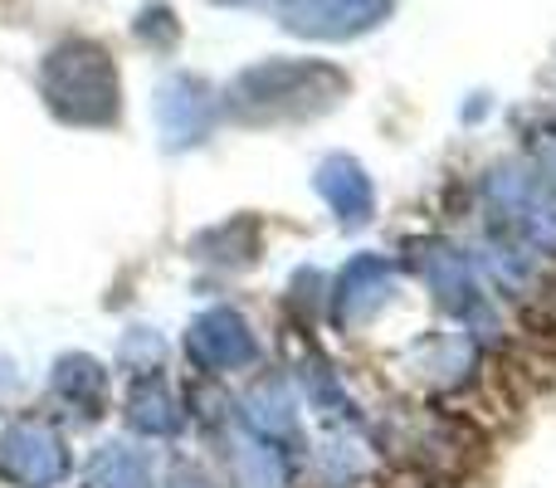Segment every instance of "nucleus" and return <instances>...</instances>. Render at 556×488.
I'll return each mask as SVG.
<instances>
[{"label": "nucleus", "instance_id": "obj_5", "mask_svg": "<svg viewBox=\"0 0 556 488\" xmlns=\"http://www.w3.org/2000/svg\"><path fill=\"white\" fill-rule=\"evenodd\" d=\"M337 172H342V176H337V182L323 172V176H327V182H323L327 201H332L337 211H342V221H362V211H366V205H371V186H366L362 176H356L346 162H337Z\"/></svg>", "mask_w": 556, "mask_h": 488}, {"label": "nucleus", "instance_id": "obj_2", "mask_svg": "<svg viewBox=\"0 0 556 488\" xmlns=\"http://www.w3.org/2000/svg\"><path fill=\"white\" fill-rule=\"evenodd\" d=\"M191 356L205 366V372H235V366L260 356V342H254L250 323H244L240 313L220 308V313L201 317V323L191 327Z\"/></svg>", "mask_w": 556, "mask_h": 488}, {"label": "nucleus", "instance_id": "obj_1", "mask_svg": "<svg viewBox=\"0 0 556 488\" xmlns=\"http://www.w3.org/2000/svg\"><path fill=\"white\" fill-rule=\"evenodd\" d=\"M0 474L15 488H49L68 474V450L49 425L29 421L0 440Z\"/></svg>", "mask_w": 556, "mask_h": 488}, {"label": "nucleus", "instance_id": "obj_3", "mask_svg": "<svg viewBox=\"0 0 556 488\" xmlns=\"http://www.w3.org/2000/svg\"><path fill=\"white\" fill-rule=\"evenodd\" d=\"M117 450H123V445H117ZM88 484H93V488H152V479H147V464L137 460L132 450L93 460V474H88Z\"/></svg>", "mask_w": 556, "mask_h": 488}, {"label": "nucleus", "instance_id": "obj_4", "mask_svg": "<svg viewBox=\"0 0 556 488\" xmlns=\"http://www.w3.org/2000/svg\"><path fill=\"white\" fill-rule=\"evenodd\" d=\"M327 15H342L352 25H366L376 15L371 0H298V25L303 29H323L327 35Z\"/></svg>", "mask_w": 556, "mask_h": 488}]
</instances>
